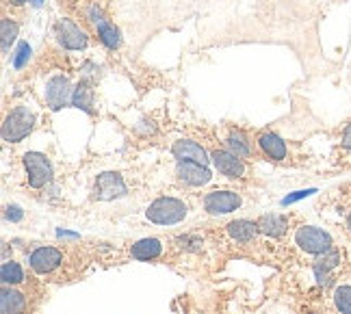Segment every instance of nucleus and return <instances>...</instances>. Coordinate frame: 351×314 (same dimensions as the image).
Masks as SVG:
<instances>
[{"label": "nucleus", "instance_id": "3", "mask_svg": "<svg viewBox=\"0 0 351 314\" xmlns=\"http://www.w3.org/2000/svg\"><path fill=\"white\" fill-rule=\"evenodd\" d=\"M295 243L300 245V250L306 254H315L321 256L332 250V237L326 230L315 228V226H304L295 232Z\"/></svg>", "mask_w": 351, "mask_h": 314}, {"label": "nucleus", "instance_id": "10", "mask_svg": "<svg viewBox=\"0 0 351 314\" xmlns=\"http://www.w3.org/2000/svg\"><path fill=\"white\" fill-rule=\"evenodd\" d=\"M70 100V80L65 76H55L46 83V102L52 111H59Z\"/></svg>", "mask_w": 351, "mask_h": 314}, {"label": "nucleus", "instance_id": "14", "mask_svg": "<svg viewBox=\"0 0 351 314\" xmlns=\"http://www.w3.org/2000/svg\"><path fill=\"white\" fill-rule=\"evenodd\" d=\"M339 263H341V254L334 250L319 256V261L315 263V276H317L319 284L326 286L332 282V271L339 267Z\"/></svg>", "mask_w": 351, "mask_h": 314}, {"label": "nucleus", "instance_id": "26", "mask_svg": "<svg viewBox=\"0 0 351 314\" xmlns=\"http://www.w3.org/2000/svg\"><path fill=\"white\" fill-rule=\"evenodd\" d=\"M180 245V250H186V252H193V250H199V245H202V239L197 237H191V234H186V237H180L178 241H176Z\"/></svg>", "mask_w": 351, "mask_h": 314}, {"label": "nucleus", "instance_id": "29", "mask_svg": "<svg viewBox=\"0 0 351 314\" xmlns=\"http://www.w3.org/2000/svg\"><path fill=\"white\" fill-rule=\"evenodd\" d=\"M310 193H313V191H300V193H295V195L287 197V200H285V204H291V202L300 200V197H306V195H310Z\"/></svg>", "mask_w": 351, "mask_h": 314}, {"label": "nucleus", "instance_id": "24", "mask_svg": "<svg viewBox=\"0 0 351 314\" xmlns=\"http://www.w3.org/2000/svg\"><path fill=\"white\" fill-rule=\"evenodd\" d=\"M334 304L341 314H351V286L343 284L334 291Z\"/></svg>", "mask_w": 351, "mask_h": 314}, {"label": "nucleus", "instance_id": "9", "mask_svg": "<svg viewBox=\"0 0 351 314\" xmlns=\"http://www.w3.org/2000/svg\"><path fill=\"white\" fill-rule=\"evenodd\" d=\"M63 261V254L57 250V247H37L29 263H31V269L35 273H42V276H46V273H52Z\"/></svg>", "mask_w": 351, "mask_h": 314}, {"label": "nucleus", "instance_id": "11", "mask_svg": "<svg viewBox=\"0 0 351 314\" xmlns=\"http://www.w3.org/2000/svg\"><path fill=\"white\" fill-rule=\"evenodd\" d=\"M215 167L219 173L228 176V178H243L245 176V165H243V158H239L232 152H226V149H217L213 152Z\"/></svg>", "mask_w": 351, "mask_h": 314}, {"label": "nucleus", "instance_id": "13", "mask_svg": "<svg viewBox=\"0 0 351 314\" xmlns=\"http://www.w3.org/2000/svg\"><path fill=\"white\" fill-rule=\"evenodd\" d=\"M171 154L178 158V160H191V162H199V165H206L208 158H206V149L202 147L199 143L195 141H189V139H182V141H176L171 145Z\"/></svg>", "mask_w": 351, "mask_h": 314}, {"label": "nucleus", "instance_id": "1", "mask_svg": "<svg viewBox=\"0 0 351 314\" xmlns=\"http://www.w3.org/2000/svg\"><path fill=\"white\" fill-rule=\"evenodd\" d=\"M147 219L152 224L158 226H173V224H180L184 217L189 215L186 204L176 200V197H158L150 204L147 208Z\"/></svg>", "mask_w": 351, "mask_h": 314}, {"label": "nucleus", "instance_id": "6", "mask_svg": "<svg viewBox=\"0 0 351 314\" xmlns=\"http://www.w3.org/2000/svg\"><path fill=\"white\" fill-rule=\"evenodd\" d=\"M121 195H126V182L119 173L106 171L98 176L96 186H93V197L100 202H111Z\"/></svg>", "mask_w": 351, "mask_h": 314}, {"label": "nucleus", "instance_id": "27", "mask_svg": "<svg viewBox=\"0 0 351 314\" xmlns=\"http://www.w3.org/2000/svg\"><path fill=\"white\" fill-rule=\"evenodd\" d=\"M7 217H9L11 221H20L22 219V210L18 206H9L7 208Z\"/></svg>", "mask_w": 351, "mask_h": 314}, {"label": "nucleus", "instance_id": "19", "mask_svg": "<svg viewBox=\"0 0 351 314\" xmlns=\"http://www.w3.org/2000/svg\"><path fill=\"white\" fill-rule=\"evenodd\" d=\"M228 234H230L232 241L237 243H250L254 241L256 232H258V226H256L254 221H247V219H239V221H232L226 226Z\"/></svg>", "mask_w": 351, "mask_h": 314}, {"label": "nucleus", "instance_id": "25", "mask_svg": "<svg viewBox=\"0 0 351 314\" xmlns=\"http://www.w3.org/2000/svg\"><path fill=\"white\" fill-rule=\"evenodd\" d=\"M31 57V46L29 44H20L16 54H13V67H24V63Z\"/></svg>", "mask_w": 351, "mask_h": 314}, {"label": "nucleus", "instance_id": "7", "mask_svg": "<svg viewBox=\"0 0 351 314\" xmlns=\"http://www.w3.org/2000/svg\"><path fill=\"white\" fill-rule=\"evenodd\" d=\"M241 206V195L234 191H210L204 197V208L208 215H228Z\"/></svg>", "mask_w": 351, "mask_h": 314}, {"label": "nucleus", "instance_id": "30", "mask_svg": "<svg viewBox=\"0 0 351 314\" xmlns=\"http://www.w3.org/2000/svg\"><path fill=\"white\" fill-rule=\"evenodd\" d=\"M9 3H11L13 7H22V5L26 3V0H9Z\"/></svg>", "mask_w": 351, "mask_h": 314}, {"label": "nucleus", "instance_id": "16", "mask_svg": "<svg viewBox=\"0 0 351 314\" xmlns=\"http://www.w3.org/2000/svg\"><path fill=\"white\" fill-rule=\"evenodd\" d=\"M256 226H258V232H263V234L267 237H282L285 232L289 230V219L285 215H263L258 221H256Z\"/></svg>", "mask_w": 351, "mask_h": 314}, {"label": "nucleus", "instance_id": "21", "mask_svg": "<svg viewBox=\"0 0 351 314\" xmlns=\"http://www.w3.org/2000/svg\"><path fill=\"white\" fill-rule=\"evenodd\" d=\"M72 104L83 108V111L91 113V104H93V89L89 87V83H80L74 93H72Z\"/></svg>", "mask_w": 351, "mask_h": 314}, {"label": "nucleus", "instance_id": "28", "mask_svg": "<svg viewBox=\"0 0 351 314\" xmlns=\"http://www.w3.org/2000/svg\"><path fill=\"white\" fill-rule=\"evenodd\" d=\"M343 147L351 152V124H349V126L345 128V132H343Z\"/></svg>", "mask_w": 351, "mask_h": 314}, {"label": "nucleus", "instance_id": "4", "mask_svg": "<svg viewBox=\"0 0 351 314\" xmlns=\"http://www.w3.org/2000/svg\"><path fill=\"white\" fill-rule=\"evenodd\" d=\"M55 37L65 50H85L89 44L87 33L80 29L76 22L67 20V18H61L55 24Z\"/></svg>", "mask_w": 351, "mask_h": 314}, {"label": "nucleus", "instance_id": "12", "mask_svg": "<svg viewBox=\"0 0 351 314\" xmlns=\"http://www.w3.org/2000/svg\"><path fill=\"white\" fill-rule=\"evenodd\" d=\"M89 20L93 22V26H96V31L102 39V44L104 46H109V48H117L121 44V37H119V31L115 29V26L109 22V20H104V16L100 13L98 7H91L89 9Z\"/></svg>", "mask_w": 351, "mask_h": 314}, {"label": "nucleus", "instance_id": "2", "mask_svg": "<svg viewBox=\"0 0 351 314\" xmlns=\"http://www.w3.org/2000/svg\"><path fill=\"white\" fill-rule=\"evenodd\" d=\"M35 126V115L29 111V106H16L5 117L3 124V139L7 143H20L24 136H29Z\"/></svg>", "mask_w": 351, "mask_h": 314}, {"label": "nucleus", "instance_id": "17", "mask_svg": "<svg viewBox=\"0 0 351 314\" xmlns=\"http://www.w3.org/2000/svg\"><path fill=\"white\" fill-rule=\"evenodd\" d=\"M160 252H163V245H160L158 239H141L132 243L130 247V256L134 261H154V258L160 256Z\"/></svg>", "mask_w": 351, "mask_h": 314}, {"label": "nucleus", "instance_id": "8", "mask_svg": "<svg viewBox=\"0 0 351 314\" xmlns=\"http://www.w3.org/2000/svg\"><path fill=\"white\" fill-rule=\"evenodd\" d=\"M176 178L186 186H204L210 182V171L206 169V165H199V162L178 160V165H176Z\"/></svg>", "mask_w": 351, "mask_h": 314}, {"label": "nucleus", "instance_id": "31", "mask_svg": "<svg viewBox=\"0 0 351 314\" xmlns=\"http://www.w3.org/2000/svg\"><path fill=\"white\" fill-rule=\"evenodd\" d=\"M347 228H349V232H351V213H349V217H347Z\"/></svg>", "mask_w": 351, "mask_h": 314}, {"label": "nucleus", "instance_id": "18", "mask_svg": "<svg viewBox=\"0 0 351 314\" xmlns=\"http://www.w3.org/2000/svg\"><path fill=\"white\" fill-rule=\"evenodd\" d=\"M0 310H3V314H24L26 310L24 295L5 286L3 295H0Z\"/></svg>", "mask_w": 351, "mask_h": 314}, {"label": "nucleus", "instance_id": "20", "mask_svg": "<svg viewBox=\"0 0 351 314\" xmlns=\"http://www.w3.org/2000/svg\"><path fill=\"white\" fill-rule=\"evenodd\" d=\"M228 152H232L237 154L239 158H250L252 156V145L247 141V136L243 134L241 130H232L230 134H228Z\"/></svg>", "mask_w": 351, "mask_h": 314}, {"label": "nucleus", "instance_id": "23", "mask_svg": "<svg viewBox=\"0 0 351 314\" xmlns=\"http://www.w3.org/2000/svg\"><path fill=\"white\" fill-rule=\"evenodd\" d=\"M0 276H3V284H20L24 282V271L18 263H3V269H0Z\"/></svg>", "mask_w": 351, "mask_h": 314}, {"label": "nucleus", "instance_id": "22", "mask_svg": "<svg viewBox=\"0 0 351 314\" xmlns=\"http://www.w3.org/2000/svg\"><path fill=\"white\" fill-rule=\"evenodd\" d=\"M0 37H3V52L7 54L11 44L16 42V37H18V24L9 18H3V22H0Z\"/></svg>", "mask_w": 351, "mask_h": 314}, {"label": "nucleus", "instance_id": "32", "mask_svg": "<svg viewBox=\"0 0 351 314\" xmlns=\"http://www.w3.org/2000/svg\"><path fill=\"white\" fill-rule=\"evenodd\" d=\"M42 3H44V0H33V5H35V7H39Z\"/></svg>", "mask_w": 351, "mask_h": 314}, {"label": "nucleus", "instance_id": "15", "mask_svg": "<svg viewBox=\"0 0 351 314\" xmlns=\"http://www.w3.org/2000/svg\"><path fill=\"white\" fill-rule=\"evenodd\" d=\"M258 145H261V149L265 152L267 158H271V160H285L287 158V143L274 132H263L258 136Z\"/></svg>", "mask_w": 351, "mask_h": 314}, {"label": "nucleus", "instance_id": "5", "mask_svg": "<svg viewBox=\"0 0 351 314\" xmlns=\"http://www.w3.org/2000/svg\"><path fill=\"white\" fill-rule=\"evenodd\" d=\"M24 167H26V176H29V184L33 189H42L52 180V165L44 154L39 152L24 154Z\"/></svg>", "mask_w": 351, "mask_h": 314}]
</instances>
